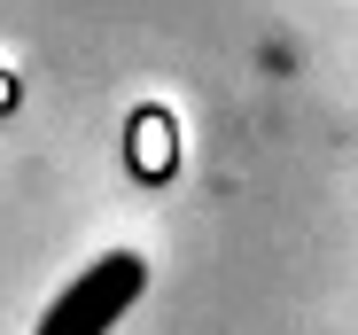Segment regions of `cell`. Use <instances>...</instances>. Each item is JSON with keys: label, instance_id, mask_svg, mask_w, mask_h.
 <instances>
[{"label": "cell", "instance_id": "cell-2", "mask_svg": "<svg viewBox=\"0 0 358 335\" xmlns=\"http://www.w3.org/2000/svg\"><path fill=\"white\" fill-rule=\"evenodd\" d=\"M0 101H8V78H0Z\"/></svg>", "mask_w": 358, "mask_h": 335}, {"label": "cell", "instance_id": "cell-1", "mask_svg": "<svg viewBox=\"0 0 358 335\" xmlns=\"http://www.w3.org/2000/svg\"><path fill=\"white\" fill-rule=\"evenodd\" d=\"M148 289V265L133 257V250H109V257H94L78 281L47 304V320H39V335H109L117 320L133 312V297Z\"/></svg>", "mask_w": 358, "mask_h": 335}]
</instances>
